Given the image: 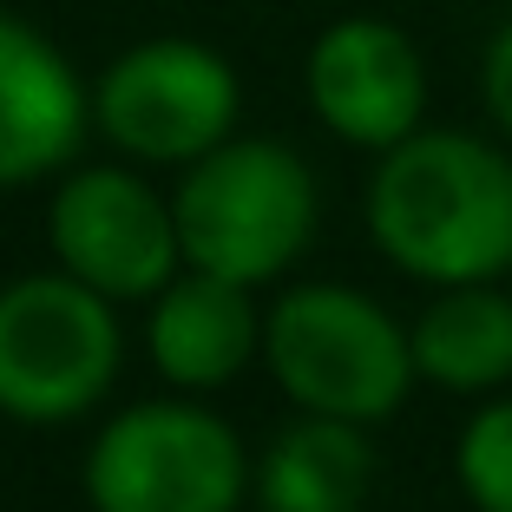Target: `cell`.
Wrapping results in <instances>:
<instances>
[{
  "instance_id": "obj_1",
  "label": "cell",
  "mask_w": 512,
  "mask_h": 512,
  "mask_svg": "<svg viewBox=\"0 0 512 512\" xmlns=\"http://www.w3.org/2000/svg\"><path fill=\"white\" fill-rule=\"evenodd\" d=\"M368 237L427 289L499 283L512 270V145L460 125H421L368 178Z\"/></svg>"
},
{
  "instance_id": "obj_2",
  "label": "cell",
  "mask_w": 512,
  "mask_h": 512,
  "mask_svg": "<svg viewBox=\"0 0 512 512\" xmlns=\"http://www.w3.org/2000/svg\"><path fill=\"white\" fill-rule=\"evenodd\" d=\"M171 211H178V243L191 270L256 289V283H276L309 250L322 197H316V171L289 145L224 138L197 165H184Z\"/></svg>"
},
{
  "instance_id": "obj_3",
  "label": "cell",
  "mask_w": 512,
  "mask_h": 512,
  "mask_svg": "<svg viewBox=\"0 0 512 512\" xmlns=\"http://www.w3.org/2000/svg\"><path fill=\"white\" fill-rule=\"evenodd\" d=\"M263 362L302 414L355 427L401 414L407 388L421 381L407 329L348 283H302L276 296L263 316Z\"/></svg>"
},
{
  "instance_id": "obj_4",
  "label": "cell",
  "mask_w": 512,
  "mask_h": 512,
  "mask_svg": "<svg viewBox=\"0 0 512 512\" xmlns=\"http://www.w3.org/2000/svg\"><path fill=\"white\" fill-rule=\"evenodd\" d=\"M119 355L112 296L92 283L46 270L0 289V414L27 427L79 421L112 394Z\"/></svg>"
},
{
  "instance_id": "obj_5",
  "label": "cell",
  "mask_w": 512,
  "mask_h": 512,
  "mask_svg": "<svg viewBox=\"0 0 512 512\" xmlns=\"http://www.w3.org/2000/svg\"><path fill=\"white\" fill-rule=\"evenodd\" d=\"M250 486L243 440L197 401H138L86 453L92 512H237Z\"/></svg>"
},
{
  "instance_id": "obj_6",
  "label": "cell",
  "mask_w": 512,
  "mask_h": 512,
  "mask_svg": "<svg viewBox=\"0 0 512 512\" xmlns=\"http://www.w3.org/2000/svg\"><path fill=\"white\" fill-rule=\"evenodd\" d=\"M237 112V66L184 33L125 46L92 86V125L138 165H197L237 138Z\"/></svg>"
},
{
  "instance_id": "obj_7",
  "label": "cell",
  "mask_w": 512,
  "mask_h": 512,
  "mask_svg": "<svg viewBox=\"0 0 512 512\" xmlns=\"http://www.w3.org/2000/svg\"><path fill=\"white\" fill-rule=\"evenodd\" d=\"M46 243L66 276L92 283L112 302H151L184 263L178 211L138 171L119 165H86L53 191Z\"/></svg>"
},
{
  "instance_id": "obj_8",
  "label": "cell",
  "mask_w": 512,
  "mask_h": 512,
  "mask_svg": "<svg viewBox=\"0 0 512 512\" xmlns=\"http://www.w3.org/2000/svg\"><path fill=\"white\" fill-rule=\"evenodd\" d=\"M302 92L322 132L381 158L427 125V53L381 14H342L309 40Z\"/></svg>"
},
{
  "instance_id": "obj_9",
  "label": "cell",
  "mask_w": 512,
  "mask_h": 512,
  "mask_svg": "<svg viewBox=\"0 0 512 512\" xmlns=\"http://www.w3.org/2000/svg\"><path fill=\"white\" fill-rule=\"evenodd\" d=\"M92 125V92L33 20L0 14V191L73 165Z\"/></svg>"
},
{
  "instance_id": "obj_10",
  "label": "cell",
  "mask_w": 512,
  "mask_h": 512,
  "mask_svg": "<svg viewBox=\"0 0 512 512\" xmlns=\"http://www.w3.org/2000/svg\"><path fill=\"white\" fill-rule=\"evenodd\" d=\"M151 368L171 381V388H224L256 348H263V316L243 283L211 270L171 276L158 296H151Z\"/></svg>"
},
{
  "instance_id": "obj_11",
  "label": "cell",
  "mask_w": 512,
  "mask_h": 512,
  "mask_svg": "<svg viewBox=\"0 0 512 512\" xmlns=\"http://www.w3.org/2000/svg\"><path fill=\"white\" fill-rule=\"evenodd\" d=\"M414 368L447 394L512 388V296L499 283H460L427 302L414 329Z\"/></svg>"
},
{
  "instance_id": "obj_12",
  "label": "cell",
  "mask_w": 512,
  "mask_h": 512,
  "mask_svg": "<svg viewBox=\"0 0 512 512\" xmlns=\"http://www.w3.org/2000/svg\"><path fill=\"white\" fill-rule=\"evenodd\" d=\"M368 480H375V447L362 427L302 414L270 440L256 467V499L263 512H362Z\"/></svg>"
},
{
  "instance_id": "obj_13",
  "label": "cell",
  "mask_w": 512,
  "mask_h": 512,
  "mask_svg": "<svg viewBox=\"0 0 512 512\" xmlns=\"http://www.w3.org/2000/svg\"><path fill=\"white\" fill-rule=\"evenodd\" d=\"M453 480L473 499V512H512V394L473 407L453 447Z\"/></svg>"
},
{
  "instance_id": "obj_14",
  "label": "cell",
  "mask_w": 512,
  "mask_h": 512,
  "mask_svg": "<svg viewBox=\"0 0 512 512\" xmlns=\"http://www.w3.org/2000/svg\"><path fill=\"white\" fill-rule=\"evenodd\" d=\"M480 106L493 119V132L512 145V14L493 27V40L480 53Z\"/></svg>"
}]
</instances>
